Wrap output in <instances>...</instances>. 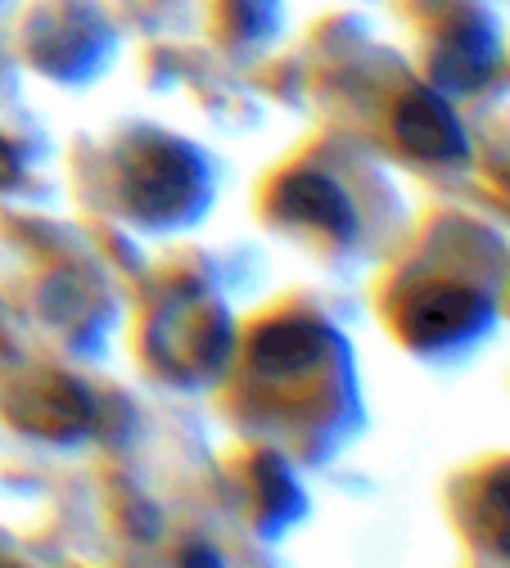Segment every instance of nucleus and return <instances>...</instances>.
<instances>
[{
  "mask_svg": "<svg viewBox=\"0 0 510 568\" xmlns=\"http://www.w3.org/2000/svg\"><path fill=\"white\" fill-rule=\"evenodd\" d=\"M308 357H317V334L308 325H276L258 338L262 366H303Z\"/></svg>",
  "mask_w": 510,
  "mask_h": 568,
  "instance_id": "obj_3",
  "label": "nucleus"
},
{
  "mask_svg": "<svg viewBox=\"0 0 510 568\" xmlns=\"http://www.w3.org/2000/svg\"><path fill=\"white\" fill-rule=\"evenodd\" d=\"M448 131H452V122L443 118L439 104H429V100H411L402 109V118H398V135L416 154H443V135Z\"/></svg>",
  "mask_w": 510,
  "mask_h": 568,
  "instance_id": "obj_2",
  "label": "nucleus"
},
{
  "mask_svg": "<svg viewBox=\"0 0 510 568\" xmlns=\"http://www.w3.org/2000/svg\"><path fill=\"white\" fill-rule=\"evenodd\" d=\"M284 207L294 212V217H303V222H317V226H330V231H348V203H343V194H339L330 181H321V176L289 181Z\"/></svg>",
  "mask_w": 510,
  "mask_h": 568,
  "instance_id": "obj_1",
  "label": "nucleus"
}]
</instances>
